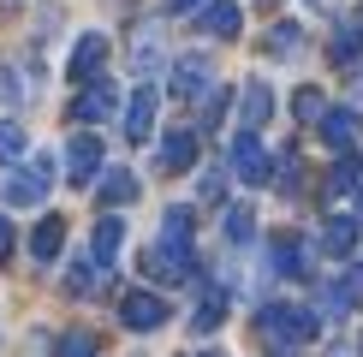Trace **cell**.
<instances>
[{
  "label": "cell",
  "mask_w": 363,
  "mask_h": 357,
  "mask_svg": "<svg viewBox=\"0 0 363 357\" xmlns=\"http://www.w3.org/2000/svg\"><path fill=\"white\" fill-rule=\"evenodd\" d=\"M173 12H196V6H208V0H167Z\"/></svg>",
  "instance_id": "cell-36"
},
{
  "label": "cell",
  "mask_w": 363,
  "mask_h": 357,
  "mask_svg": "<svg viewBox=\"0 0 363 357\" xmlns=\"http://www.w3.org/2000/svg\"><path fill=\"white\" fill-rule=\"evenodd\" d=\"M322 137L340 149V155H352V143L363 137V113L357 108H334V113H322Z\"/></svg>",
  "instance_id": "cell-11"
},
{
  "label": "cell",
  "mask_w": 363,
  "mask_h": 357,
  "mask_svg": "<svg viewBox=\"0 0 363 357\" xmlns=\"http://www.w3.org/2000/svg\"><path fill=\"white\" fill-rule=\"evenodd\" d=\"M18 101H24V84L12 78L6 66H0V108H18Z\"/></svg>",
  "instance_id": "cell-31"
},
{
  "label": "cell",
  "mask_w": 363,
  "mask_h": 357,
  "mask_svg": "<svg viewBox=\"0 0 363 357\" xmlns=\"http://www.w3.org/2000/svg\"><path fill=\"white\" fill-rule=\"evenodd\" d=\"M131 66H138L143 78L161 66V18H143L138 30H131Z\"/></svg>",
  "instance_id": "cell-13"
},
{
  "label": "cell",
  "mask_w": 363,
  "mask_h": 357,
  "mask_svg": "<svg viewBox=\"0 0 363 357\" xmlns=\"http://www.w3.org/2000/svg\"><path fill=\"white\" fill-rule=\"evenodd\" d=\"M268 113H274V89H268V84H250V89H245V108H238L245 131H262Z\"/></svg>",
  "instance_id": "cell-21"
},
{
  "label": "cell",
  "mask_w": 363,
  "mask_h": 357,
  "mask_svg": "<svg viewBox=\"0 0 363 357\" xmlns=\"http://www.w3.org/2000/svg\"><path fill=\"white\" fill-rule=\"evenodd\" d=\"M357 220H363V191H357Z\"/></svg>",
  "instance_id": "cell-37"
},
{
  "label": "cell",
  "mask_w": 363,
  "mask_h": 357,
  "mask_svg": "<svg viewBox=\"0 0 363 357\" xmlns=\"http://www.w3.org/2000/svg\"><path fill=\"white\" fill-rule=\"evenodd\" d=\"M292 108H298V119H322V89H298Z\"/></svg>",
  "instance_id": "cell-30"
},
{
  "label": "cell",
  "mask_w": 363,
  "mask_h": 357,
  "mask_svg": "<svg viewBox=\"0 0 363 357\" xmlns=\"http://www.w3.org/2000/svg\"><path fill=\"white\" fill-rule=\"evenodd\" d=\"M220 322H226V292H208L203 304H196V316H191V327H196V334H215Z\"/></svg>",
  "instance_id": "cell-25"
},
{
  "label": "cell",
  "mask_w": 363,
  "mask_h": 357,
  "mask_svg": "<svg viewBox=\"0 0 363 357\" xmlns=\"http://www.w3.org/2000/svg\"><path fill=\"white\" fill-rule=\"evenodd\" d=\"M238 24H245V18H238V0H208V6H203V30H208V36H238Z\"/></svg>",
  "instance_id": "cell-20"
},
{
  "label": "cell",
  "mask_w": 363,
  "mask_h": 357,
  "mask_svg": "<svg viewBox=\"0 0 363 357\" xmlns=\"http://www.w3.org/2000/svg\"><path fill=\"white\" fill-rule=\"evenodd\" d=\"M233 173L245 178V185H268V173H274V161H268V149L256 131H238V143H233Z\"/></svg>",
  "instance_id": "cell-6"
},
{
  "label": "cell",
  "mask_w": 363,
  "mask_h": 357,
  "mask_svg": "<svg viewBox=\"0 0 363 357\" xmlns=\"http://www.w3.org/2000/svg\"><path fill=\"white\" fill-rule=\"evenodd\" d=\"M101 274H108V268H101L96 256H78V262L66 268V292L72 298H96L101 292Z\"/></svg>",
  "instance_id": "cell-19"
},
{
  "label": "cell",
  "mask_w": 363,
  "mask_h": 357,
  "mask_svg": "<svg viewBox=\"0 0 363 357\" xmlns=\"http://www.w3.org/2000/svg\"><path fill=\"white\" fill-rule=\"evenodd\" d=\"M268 256H274V274H280V280H310V250L298 244L292 232H280Z\"/></svg>",
  "instance_id": "cell-12"
},
{
  "label": "cell",
  "mask_w": 363,
  "mask_h": 357,
  "mask_svg": "<svg viewBox=\"0 0 363 357\" xmlns=\"http://www.w3.org/2000/svg\"><path fill=\"white\" fill-rule=\"evenodd\" d=\"M322 250H328V256H352V250H357V215H334V220H328V227H322Z\"/></svg>",
  "instance_id": "cell-18"
},
{
  "label": "cell",
  "mask_w": 363,
  "mask_h": 357,
  "mask_svg": "<svg viewBox=\"0 0 363 357\" xmlns=\"http://www.w3.org/2000/svg\"><path fill=\"white\" fill-rule=\"evenodd\" d=\"M119 322H125L131 334H155V327L167 322V298L161 292H125L119 298Z\"/></svg>",
  "instance_id": "cell-4"
},
{
  "label": "cell",
  "mask_w": 363,
  "mask_h": 357,
  "mask_svg": "<svg viewBox=\"0 0 363 357\" xmlns=\"http://www.w3.org/2000/svg\"><path fill=\"white\" fill-rule=\"evenodd\" d=\"M60 244H66V220H60V215H42V220H36V232H30V256L48 268V262L60 256Z\"/></svg>",
  "instance_id": "cell-16"
},
{
  "label": "cell",
  "mask_w": 363,
  "mask_h": 357,
  "mask_svg": "<svg viewBox=\"0 0 363 357\" xmlns=\"http://www.w3.org/2000/svg\"><path fill=\"white\" fill-rule=\"evenodd\" d=\"M357 54H363V18H340L334 36H328V60L334 66H352Z\"/></svg>",
  "instance_id": "cell-15"
},
{
  "label": "cell",
  "mask_w": 363,
  "mask_h": 357,
  "mask_svg": "<svg viewBox=\"0 0 363 357\" xmlns=\"http://www.w3.org/2000/svg\"><path fill=\"white\" fill-rule=\"evenodd\" d=\"M191 227H196V215L185 203H173L167 215H161V244H191Z\"/></svg>",
  "instance_id": "cell-23"
},
{
  "label": "cell",
  "mask_w": 363,
  "mask_h": 357,
  "mask_svg": "<svg viewBox=\"0 0 363 357\" xmlns=\"http://www.w3.org/2000/svg\"><path fill=\"white\" fill-rule=\"evenodd\" d=\"M12 244H18V238H12V220H6V215H0V262H6V256H12Z\"/></svg>",
  "instance_id": "cell-35"
},
{
  "label": "cell",
  "mask_w": 363,
  "mask_h": 357,
  "mask_svg": "<svg viewBox=\"0 0 363 357\" xmlns=\"http://www.w3.org/2000/svg\"><path fill=\"white\" fill-rule=\"evenodd\" d=\"M143 268L161 280V286H179V280L196 274V256H191V244H161V238H155V250L143 256Z\"/></svg>",
  "instance_id": "cell-3"
},
{
  "label": "cell",
  "mask_w": 363,
  "mask_h": 357,
  "mask_svg": "<svg viewBox=\"0 0 363 357\" xmlns=\"http://www.w3.org/2000/svg\"><path fill=\"white\" fill-rule=\"evenodd\" d=\"M101 203H108V208H125V203H138V173H125V167L101 173Z\"/></svg>",
  "instance_id": "cell-22"
},
{
  "label": "cell",
  "mask_w": 363,
  "mask_h": 357,
  "mask_svg": "<svg viewBox=\"0 0 363 357\" xmlns=\"http://www.w3.org/2000/svg\"><path fill=\"white\" fill-rule=\"evenodd\" d=\"M196 191H203V203H220V191H226V173H203V185H196Z\"/></svg>",
  "instance_id": "cell-33"
},
{
  "label": "cell",
  "mask_w": 363,
  "mask_h": 357,
  "mask_svg": "<svg viewBox=\"0 0 363 357\" xmlns=\"http://www.w3.org/2000/svg\"><path fill=\"white\" fill-rule=\"evenodd\" d=\"M113 108H119V89H113L108 78H96V84H84V89H78V101H72V119H78V125H101V119H113Z\"/></svg>",
  "instance_id": "cell-7"
},
{
  "label": "cell",
  "mask_w": 363,
  "mask_h": 357,
  "mask_svg": "<svg viewBox=\"0 0 363 357\" xmlns=\"http://www.w3.org/2000/svg\"><path fill=\"white\" fill-rule=\"evenodd\" d=\"M96 173H101V137L78 131V137L66 143V178H72V185H89Z\"/></svg>",
  "instance_id": "cell-9"
},
{
  "label": "cell",
  "mask_w": 363,
  "mask_h": 357,
  "mask_svg": "<svg viewBox=\"0 0 363 357\" xmlns=\"http://www.w3.org/2000/svg\"><path fill=\"white\" fill-rule=\"evenodd\" d=\"M119 244H125V220H119V215H101V220H96V238H89V256H96L101 268H113Z\"/></svg>",
  "instance_id": "cell-17"
},
{
  "label": "cell",
  "mask_w": 363,
  "mask_h": 357,
  "mask_svg": "<svg viewBox=\"0 0 363 357\" xmlns=\"http://www.w3.org/2000/svg\"><path fill=\"white\" fill-rule=\"evenodd\" d=\"M196 357H220V351H196Z\"/></svg>",
  "instance_id": "cell-38"
},
{
  "label": "cell",
  "mask_w": 363,
  "mask_h": 357,
  "mask_svg": "<svg viewBox=\"0 0 363 357\" xmlns=\"http://www.w3.org/2000/svg\"><path fill=\"white\" fill-rule=\"evenodd\" d=\"M250 232H256V215H250V203L226 208V238H233V244H250Z\"/></svg>",
  "instance_id": "cell-27"
},
{
  "label": "cell",
  "mask_w": 363,
  "mask_h": 357,
  "mask_svg": "<svg viewBox=\"0 0 363 357\" xmlns=\"http://www.w3.org/2000/svg\"><path fill=\"white\" fill-rule=\"evenodd\" d=\"M280 185H286V191L298 185V161H292V149H286V155H280Z\"/></svg>",
  "instance_id": "cell-34"
},
{
  "label": "cell",
  "mask_w": 363,
  "mask_h": 357,
  "mask_svg": "<svg viewBox=\"0 0 363 357\" xmlns=\"http://www.w3.org/2000/svg\"><path fill=\"white\" fill-rule=\"evenodd\" d=\"M256 334L274 346V357H292L304 339H315V310H304V304H262L256 310Z\"/></svg>",
  "instance_id": "cell-1"
},
{
  "label": "cell",
  "mask_w": 363,
  "mask_h": 357,
  "mask_svg": "<svg viewBox=\"0 0 363 357\" xmlns=\"http://www.w3.org/2000/svg\"><path fill=\"white\" fill-rule=\"evenodd\" d=\"M191 161H196V131H167V137H161L155 167H161V173H191Z\"/></svg>",
  "instance_id": "cell-14"
},
{
  "label": "cell",
  "mask_w": 363,
  "mask_h": 357,
  "mask_svg": "<svg viewBox=\"0 0 363 357\" xmlns=\"http://www.w3.org/2000/svg\"><path fill=\"white\" fill-rule=\"evenodd\" d=\"M54 357H96V334H84V327H78V334H66L54 346Z\"/></svg>",
  "instance_id": "cell-29"
},
{
  "label": "cell",
  "mask_w": 363,
  "mask_h": 357,
  "mask_svg": "<svg viewBox=\"0 0 363 357\" xmlns=\"http://www.w3.org/2000/svg\"><path fill=\"white\" fill-rule=\"evenodd\" d=\"M48 185H54V155H30L18 173H6L0 203H12V208H36L42 197H48Z\"/></svg>",
  "instance_id": "cell-2"
},
{
  "label": "cell",
  "mask_w": 363,
  "mask_h": 357,
  "mask_svg": "<svg viewBox=\"0 0 363 357\" xmlns=\"http://www.w3.org/2000/svg\"><path fill=\"white\" fill-rule=\"evenodd\" d=\"M155 108H161V96L143 84L138 96H131V108H125V143H149V131H155Z\"/></svg>",
  "instance_id": "cell-10"
},
{
  "label": "cell",
  "mask_w": 363,
  "mask_h": 357,
  "mask_svg": "<svg viewBox=\"0 0 363 357\" xmlns=\"http://www.w3.org/2000/svg\"><path fill=\"white\" fill-rule=\"evenodd\" d=\"M220 113H226V96H203V125H208V131L220 125Z\"/></svg>",
  "instance_id": "cell-32"
},
{
  "label": "cell",
  "mask_w": 363,
  "mask_h": 357,
  "mask_svg": "<svg viewBox=\"0 0 363 357\" xmlns=\"http://www.w3.org/2000/svg\"><path fill=\"white\" fill-rule=\"evenodd\" d=\"M24 149H30L24 125H18V119H0V167H18V161H24Z\"/></svg>",
  "instance_id": "cell-24"
},
{
  "label": "cell",
  "mask_w": 363,
  "mask_h": 357,
  "mask_svg": "<svg viewBox=\"0 0 363 357\" xmlns=\"http://www.w3.org/2000/svg\"><path fill=\"white\" fill-rule=\"evenodd\" d=\"M208 84H215L208 54H179V60H173V96H179V101H203Z\"/></svg>",
  "instance_id": "cell-5"
},
{
  "label": "cell",
  "mask_w": 363,
  "mask_h": 357,
  "mask_svg": "<svg viewBox=\"0 0 363 357\" xmlns=\"http://www.w3.org/2000/svg\"><path fill=\"white\" fill-rule=\"evenodd\" d=\"M352 185H357V155H340L334 173H328V197H345Z\"/></svg>",
  "instance_id": "cell-28"
},
{
  "label": "cell",
  "mask_w": 363,
  "mask_h": 357,
  "mask_svg": "<svg viewBox=\"0 0 363 357\" xmlns=\"http://www.w3.org/2000/svg\"><path fill=\"white\" fill-rule=\"evenodd\" d=\"M101 60H108V36H101V30H84L78 48H72V60H66V72L78 84H96L101 78Z\"/></svg>",
  "instance_id": "cell-8"
},
{
  "label": "cell",
  "mask_w": 363,
  "mask_h": 357,
  "mask_svg": "<svg viewBox=\"0 0 363 357\" xmlns=\"http://www.w3.org/2000/svg\"><path fill=\"white\" fill-rule=\"evenodd\" d=\"M262 48H268V54H298V48H304V30H298V24H280V30H268V36H262Z\"/></svg>",
  "instance_id": "cell-26"
}]
</instances>
